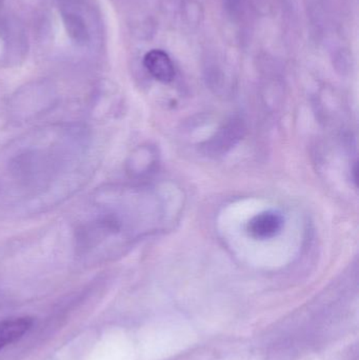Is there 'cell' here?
Masks as SVG:
<instances>
[{
  "label": "cell",
  "mask_w": 359,
  "mask_h": 360,
  "mask_svg": "<svg viewBox=\"0 0 359 360\" xmlns=\"http://www.w3.org/2000/svg\"><path fill=\"white\" fill-rule=\"evenodd\" d=\"M86 135L77 127H54L18 141L6 158L10 186L27 196L50 192L79 169Z\"/></svg>",
  "instance_id": "obj_1"
},
{
  "label": "cell",
  "mask_w": 359,
  "mask_h": 360,
  "mask_svg": "<svg viewBox=\"0 0 359 360\" xmlns=\"http://www.w3.org/2000/svg\"><path fill=\"white\" fill-rule=\"evenodd\" d=\"M143 196L132 191H103L93 199L77 224L76 248L86 256H105L124 249L143 232Z\"/></svg>",
  "instance_id": "obj_2"
},
{
  "label": "cell",
  "mask_w": 359,
  "mask_h": 360,
  "mask_svg": "<svg viewBox=\"0 0 359 360\" xmlns=\"http://www.w3.org/2000/svg\"><path fill=\"white\" fill-rule=\"evenodd\" d=\"M285 226V218L278 211H265L249 220L247 231L252 238L267 240L278 236Z\"/></svg>",
  "instance_id": "obj_3"
},
{
  "label": "cell",
  "mask_w": 359,
  "mask_h": 360,
  "mask_svg": "<svg viewBox=\"0 0 359 360\" xmlns=\"http://www.w3.org/2000/svg\"><path fill=\"white\" fill-rule=\"evenodd\" d=\"M244 131V124L240 120H230L214 137L207 141L204 147L207 153L211 155H221L229 151L242 139Z\"/></svg>",
  "instance_id": "obj_4"
},
{
  "label": "cell",
  "mask_w": 359,
  "mask_h": 360,
  "mask_svg": "<svg viewBox=\"0 0 359 360\" xmlns=\"http://www.w3.org/2000/svg\"><path fill=\"white\" fill-rule=\"evenodd\" d=\"M143 65L158 82L169 84L174 79V65L170 56L162 50H152L147 53L143 59Z\"/></svg>",
  "instance_id": "obj_5"
},
{
  "label": "cell",
  "mask_w": 359,
  "mask_h": 360,
  "mask_svg": "<svg viewBox=\"0 0 359 360\" xmlns=\"http://www.w3.org/2000/svg\"><path fill=\"white\" fill-rule=\"evenodd\" d=\"M30 317H16L0 323V350L22 338L33 326Z\"/></svg>",
  "instance_id": "obj_6"
}]
</instances>
